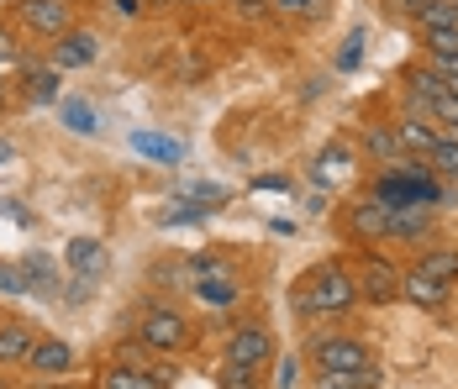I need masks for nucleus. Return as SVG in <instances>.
<instances>
[{
    "label": "nucleus",
    "mask_w": 458,
    "mask_h": 389,
    "mask_svg": "<svg viewBox=\"0 0 458 389\" xmlns=\"http://www.w3.org/2000/svg\"><path fill=\"white\" fill-rule=\"evenodd\" d=\"M216 385L222 389H259V368L253 363H222V374H216Z\"/></svg>",
    "instance_id": "nucleus-23"
},
{
    "label": "nucleus",
    "mask_w": 458,
    "mask_h": 389,
    "mask_svg": "<svg viewBox=\"0 0 458 389\" xmlns=\"http://www.w3.org/2000/svg\"><path fill=\"white\" fill-rule=\"evenodd\" d=\"M427 232H432V211H427L421 200L390 206V237H406V242H416V237H427Z\"/></svg>",
    "instance_id": "nucleus-12"
},
{
    "label": "nucleus",
    "mask_w": 458,
    "mask_h": 389,
    "mask_svg": "<svg viewBox=\"0 0 458 389\" xmlns=\"http://www.w3.org/2000/svg\"><path fill=\"white\" fill-rule=\"evenodd\" d=\"M138 342L148 347V352H184V347L195 342V332H190V321H184L174 305H153L148 316L138 321Z\"/></svg>",
    "instance_id": "nucleus-2"
},
{
    "label": "nucleus",
    "mask_w": 458,
    "mask_h": 389,
    "mask_svg": "<svg viewBox=\"0 0 458 389\" xmlns=\"http://www.w3.org/2000/svg\"><path fill=\"white\" fill-rule=\"evenodd\" d=\"M95 53H100V47H95L90 32H74V27H69V32L58 38V47H53V69H58V74H64V69H90Z\"/></svg>",
    "instance_id": "nucleus-11"
},
{
    "label": "nucleus",
    "mask_w": 458,
    "mask_h": 389,
    "mask_svg": "<svg viewBox=\"0 0 458 389\" xmlns=\"http://www.w3.org/2000/svg\"><path fill=\"white\" fill-rule=\"evenodd\" d=\"M364 148L374 158H401V142H395V127H369L364 131Z\"/></svg>",
    "instance_id": "nucleus-24"
},
{
    "label": "nucleus",
    "mask_w": 458,
    "mask_h": 389,
    "mask_svg": "<svg viewBox=\"0 0 458 389\" xmlns=\"http://www.w3.org/2000/svg\"><path fill=\"white\" fill-rule=\"evenodd\" d=\"M348 169H353V148L348 142H327L317 153V184H337Z\"/></svg>",
    "instance_id": "nucleus-15"
},
{
    "label": "nucleus",
    "mask_w": 458,
    "mask_h": 389,
    "mask_svg": "<svg viewBox=\"0 0 458 389\" xmlns=\"http://www.w3.org/2000/svg\"><path fill=\"white\" fill-rule=\"evenodd\" d=\"M111 5H116L122 16H138V11H142V0H111Z\"/></svg>",
    "instance_id": "nucleus-32"
},
{
    "label": "nucleus",
    "mask_w": 458,
    "mask_h": 389,
    "mask_svg": "<svg viewBox=\"0 0 458 389\" xmlns=\"http://www.w3.org/2000/svg\"><path fill=\"white\" fill-rule=\"evenodd\" d=\"M359 300L369 305H390V300H401V268L395 263H385V258H369L364 268H359Z\"/></svg>",
    "instance_id": "nucleus-4"
},
{
    "label": "nucleus",
    "mask_w": 458,
    "mask_h": 389,
    "mask_svg": "<svg viewBox=\"0 0 458 389\" xmlns=\"http://www.w3.org/2000/svg\"><path fill=\"white\" fill-rule=\"evenodd\" d=\"M64 122H69L74 131H95V111L80 106V100H69V106H64Z\"/></svg>",
    "instance_id": "nucleus-28"
},
{
    "label": "nucleus",
    "mask_w": 458,
    "mask_h": 389,
    "mask_svg": "<svg viewBox=\"0 0 458 389\" xmlns=\"http://www.w3.org/2000/svg\"><path fill=\"white\" fill-rule=\"evenodd\" d=\"M437 137H443V131L427 127V122H416V116L395 122V142H401V153H411V158H427V153L437 148Z\"/></svg>",
    "instance_id": "nucleus-13"
},
{
    "label": "nucleus",
    "mask_w": 458,
    "mask_h": 389,
    "mask_svg": "<svg viewBox=\"0 0 458 389\" xmlns=\"http://www.w3.org/2000/svg\"><path fill=\"white\" fill-rule=\"evenodd\" d=\"M32 326H21V321H5L0 326V368L5 363H27V352H32Z\"/></svg>",
    "instance_id": "nucleus-16"
},
{
    "label": "nucleus",
    "mask_w": 458,
    "mask_h": 389,
    "mask_svg": "<svg viewBox=\"0 0 458 389\" xmlns=\"http://www.w3.org/2000/svg\"><path fill=\"white\" fill-rule=\"evenodd\" d=\"M227 358L232 363H253V368H264L269 358H275V337L264 332V326H237L227 337Z\"/></svg>",
    "instance_id": "nucleus-7"
},
{
    "label": "nucleus",
    "mask_w": 458,
    "mask_h": 389,
    "mask_svg": "<svg viewBox=\"0 0 458 389\" xmlns=\"http://www.w3.org/2000/svg\"><path fill=\"white\" fill-rule=\"evenodd\" d=\"M421 43H427V53H432V58L458 53V27H427V32H421Z\"/></svg>",
    "instance_id": "nucleus-26"
},
{
    "label": "nucleus",
    "mask_w": 458,
    "mask_h": 389,
    "mask_svg": "<svg viewBox=\"0 0 458 389\" xmlns=\"http://www.w3.org/2000/svg\"><path fill=\"white\" fill-rule=\"evenodd\" d=\"M0 158H11V142H0Z\"/></svg>",
    "instance_id": "nucleus-36"
},
{
    "label": "nucleus",
    "mask_w": 458,
    "mask_h": 389,
    "mask_svg": "<svg viewBox=\"0 0 458 389\" xmlns=\"http://www.w3.org/2000/svg\"><path fill=\"white\" fill-rule=\"evenodd\" d=\"M100 389H174V368H138V363H116L100 374Z\"/></svg>",
    "instance_id": "nucleus-6"
},
{
    "label": "nucleus",
    "mask_w": 458,
    "mask_h": 389,
    "mask_svg": "<svg viewBox=\"0 0 458 389\" xmlns=\"http://www.w3.org/2000/svg\"><path fill=\"white\" fill-rule=\"evenodd\" d=\"M448 95H458V80H448Z\"/></svg>",
    "instance_id": "nucleus-37"
},
{
    "label": "nucleus",
    "mask_w": 458,
    "mask_h": 389,
    "mask_svg": "<svg viewBox=\"0 0 458 389\" xmlns=\"http://www.w3.org/2000/svg\"><path fill=\"white\" fill-rule=\"evenodd\" d=\"M317 389H348V385H337V379H321V385Z\"/></svg>",
    "instance_id": "nucleus-35"
},
{
    "label": "nucleus",
    "mask_w": 458,
    "mask_h": 389,
    "mask_svg": "<svg viewBox=\"0 0 458 389\" xmlns=\"http://www.w3.org/2000/svg\"><path fill=\"white\" fill-rule=\"evenodd\" d=\"M232 5H242V11H264L269 0H232Z\"/></svg>",
    "instance_id": "nucleus-33"
},
{
    "label": "nucleus",
    "mask_w": 458,
    "mask_h": 389,
    "mask_svg": "<svg viewBox=\"0 0 458 389\" xmlns=\"http://www.w3.org/2000/svg\"><path fill=\"white\" fill-rule=\"evenodd\" d=\"M27 284H43V290H53V284H58L53 263H43V258H27Z\"/></svg>",
    "instance_id": "nucleus-29"
},
{
    "label": "nucleus",
    "mask_w": 458,
    "mask_h": 389,
    "mask_svg": "<svg viewBox=\"0 0 458 389\" xmlns=\"http://www.w3.org/2000/svg\"><path fill=\"white\" fill-rule=\"evenodd\" d=\"M21 80H27V100H38V106H47V100H58V69L53 63H21Z\"/></svg>",
    "instance_id": "nucleus-17"
},
{
    "label": "nucleus",
    "mask_w": 458,
    "mask_h": 389,
    "mask_svg": "<svg viewBox=\"0 0 458 389\" xmlns=\"http://www.w3.org/2000/svg\"><path fill=\"white\" fill-rule=\"evenodd\" d=\"M395 5H401V11H411V16H416V11H421L427 0H395Z\"/></svg>",
    "instance_id": "nucleus-34"
},
{
    "label": "nucleus",
    "mask_w": 458,
    "mask_h": 389,
    "mask_svg": "<svg viewBox=\"0 0 458 389\" xmlns=\"http://www.w3.org/2000/svg\"><path fill=\"white\" fill-rule=\"evenodd\" d=\"M0 111H5V100H0Z\"/></svg>",
    "instance_id": "nucleus-38"
},
{
    "label": "nucleus",
    "mask_w": 458,
    "mask_h": 389,
    "mask_svg": "<svg viewBox=\"0 0 458 389\" xmlns=\"http://www.w3.org/2000/svg\"><path fill=\"white\" fill-rule=\"evenodd\" d=\"M406 85H411V106H421V111H432V100H443V95H448V80H443V74H432V69H416Z\"/></svg>",
    "instance_id": "nucleus-18"
},
{
    "label": "nucleus",
    "mask_w": 458,
    "mask_h": 389,
    "mask_svg": "<svg viewBox=\"0 0 458 389\" xmlns=\"http://www.w3.org/2000/svg\"><path fill=\"white\" fill-rule=\"evenodd\" d=\"M21 63H27V58H21V47H16V38H11V32L0 27V85H5L11 74H21Z\"/></svg>",
    "instance_id": "nucleus-25"
},
{
    "label": "nucleus",
    "mask_w": 458,
    "mask_h": 389,
    "mask_svg": "<svg viewBox=\"0 0 458 389\" xmlns=\"http://www.w3.org/2000/svg\"><path fill=\"white\" fill-rule=\"evenodd\" d=\"M311 363H317L321 374H359V368L374 363V352L359 337H317L311 342Z\"/></svg>",
    "instance_id": "nucleus-3"
},
{
    "label": "nucleus",
    "mask_w": 458,
    "mask_h": 389,
    "mask_svg": "<svg viewBox=\"0 0 458 389\" xmlns=\"http://www.w3.org/2000/svg\"><path fill=\"white\" fill-rule=\"evenodd\" d=\"M348 226H353L359 242H379V237H390V206H385L379 195H369V200H359V206L348 211Z\"/></svg>",
    "instance_id": "nucleus-8"
},
{
    "label": "nucleus",
    "mask_w": 458,
    "mask_h": 389,
    "mask_svg": "<svg viewBox=\"0 0 458 389\" xmlns=\"http://www.w3.org/2000/svg\"><path fill=\"white\" fill-rule=\"evenodd\" d=\"M432 116L443 122V137H454V142H458V95H443V100H432Z\"/></svg>",
    "instance_id": "nucleus-27"
},
{
    "label": "nucleus",
    "mask_w": 458,
    "mask_h": 389,
    "mask_svg": "<svg viewBox=\"0 0 458 389\" xmlns=\"http://www.w3.org/2000/svg\"><path fill=\"white\" fill-rule=\"evenodd\" d=\"M69 268H74V274H100V268H106L100 242H95V237H74V242H69Z\"/></svg>",
    "instance_id": "nucleus-19"
},
{
    "label": "nucleus",
    "mask_w": 458,
    "mask_h": 389,
    "mask_svg": "<svg viewBox=\"0 0 458 389\" xmlns=\"http://www.w3.org/2000/svg\"><path fill=\"white\" fill-rule=\"evenodd\" d=\"M448 295H454V284H443V279H432V274H401V300L421 305V310H437V305H448Z\"/></svg>",
    "instance_id": "nucleus-10"
},
{
    "label": "nucleus",
    "mask_w": 458,
    "mask_h": 389,
    "mask_svg": "<svg viewBox=\"0 0 458 389\" xmlns=\"http://www.w3.org/2000/svg\"><path fill=\"white\" fill-rule=\"evenodd\" d=\"M27 363H32L43 379H58V374H69V368H74V347L64 342V337H38L32 352H27Z\"/></svg>",
    "instance_id": "nucleus-9"
},
{
    "label": "nucleus",
    "mask_w": 458,
    "mask_h": 389,
    "mask_svg": "<svg viewBox=\"0 0 458 389\" xmlns=\"http://www.w3.org/2000/svg\"><path fill=\"white\" fill-rule=\"evenodd\" d=\"M195 279H200V284H195V295L211 305V310H227V305L237 300V279H232L227 268H222V274H195Z\"/></svg>",
    "instance_id": "nucleus-14"
},
{
    "label": "nucleus",
    "mask_w": 458,
    "mask_h": 389,
    "mask_svg": "<svg viewBox=\"0 0 458 389\" xmlns=\"http://www.w3.org/2000/svg\"><path fill=\"white\" fill-rule=\"evenodd\" d=\"M427 169H432V173H448V179H458V142H454V137H437V148L427 153Z\"/></svg>",
    "instance_id": "nucleus-22"
},
{
    "label": "nucleus",
    "mask_w": 458,
    "mask_h": 389,
    "mask_svg": "<svg viewBox=\"0 0 458 389\" xmlns=\"http://www.w3.org/2000/svg\"><path fill=\"white\" fill-rule=\"evenodd\" d=\"M16 16H21L38 38H64V32H69V5H64V0H16Z\"/></svg>",
    "instance_id": "nucleus-5"
},
{
    "label": "nucleus",
    "mask_w": 458,
    "mask_h": 389,
    "mask_svg": "<svg viewBox=\"0 0 458 389\" xmlns=\"http://www.w3.org/2000/svg\"><path fill=\"white\" fill-rule=\"evenodd\" d=\"M416 21H421V32L427 27H458V0H427L416 11Z\"/></svg>",
    "instance_id": "nucleus-21"
},
{
    "label": "nucleus",
    "mask_w": 458,
    "mask_h": 389,
    "mask_svg": "<svg viewBox=\"0 0 458 389\" xmlns=\"http://www.w3.org/2000/svg\"><path fill=\"white\" fill-rule=\"evenodd\" d=\"M421 274H432V279L454 284V279H458V248H432V253H421Z\"/></svg>",
    "instance_id": "nucleus-20"
},
{
    "label": "nucleus",
    "mask_w": 458,
    "mask_h": 389,
    "mask_svg": "<svg viewBox=\"0 0 458 389\" xmlns=\"http://www.w3.org/2000/svg\"><path fill=\"white\" fill-rule=\"evenodd\" d=\"M295 379H301V358H279V379H275V389H295Z\"/></svg>",
    "instance_id": "nucleus-31"
},
{
    "label": "nucleus",
    "mask_w": 458,
    "mask_h": 389,
    "mask_svg": "<svg viewBox=\"0 0 458 389\" xmlns=\"http://www.w3.org/2000/svg\"><path fill=\"white\" fill-rule=\"evenodd\" d=\"M0 295H27V274L0 263Z\"/></svg>",
    "instance_id": "nucleus-30"
},
{
    "label": "nucleus",
    "mask_w": 458,
    "mask_h": 389,
    "mask_svg": "<svg viewBox=\"0 0 458 389\" xmlns=\"http://www.w3.org/2000/svg\"><path fill=\"white\" fill-rule=\"evenodd\" d=\"M353 305H359V284H353V274L337 268V263H321V268H311V274L295 284V310H301V316H343V310H353Z\"/></svg>",
    "instance_id": "nucleus-1"
}]
</instances>
